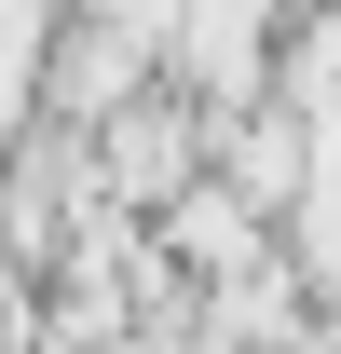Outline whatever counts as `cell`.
<instances>
[{
    "label": "cell",
    "mask_w": 341,
    "mask_h": 354,
    "mask_svg": "<svg viewBox=\"0 0 341 354\" xmlns=\"http://www.w3.org/2000/svg\"><path fill=\"white\" fill-rule=\"evenodd\" d=\"M300 177H314V150H300V123L287 109H232V123H218V191H232V205H300Z\"/></svg>",
    "instance_id": "cell-1"
},
{
    "label": "cell",
    "mask_w": 341,
    "mask_h": 354,
    "mask_svg": "<svg viewBox=\"0 0 341 354\" xmlns=\"http://www.w3.org/2000/svg\"><path fill=\"white\" fill-rule=\"evenodd\" d=\"M96 177H110V191H177V177H191V109H123L110 150H96Z\"/></svg>",
    "instance_id": "cell-2"
}]
</instances>
